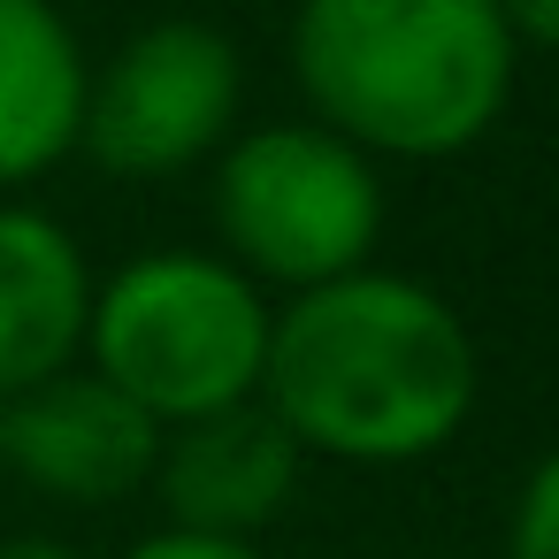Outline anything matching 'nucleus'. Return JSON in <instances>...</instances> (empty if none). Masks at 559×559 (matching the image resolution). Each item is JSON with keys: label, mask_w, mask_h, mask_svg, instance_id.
<instances>
[{"label": "nucleus", "mask_w": 559, "mask_h": 559, "mask_svg": "<svg viewBox=\"0 0 559 559\" xmlns=\"http://www.w3.org/2000/svg\"><path fill=\"white\" fill-rule=\"evenodd\" d=\"M269 292L200 246H154L93 284L85 368L139 399L162 429L261 399L269 368Z\"/></svg>", "instance_id": "obj_3"}, {"label": "nucleus", "mask_w": 559, "mask_h": 559, "mask_svg": "<svg viewBox=\"0 0 559 559\" xmlns=\"http://www.w3.org/2000/svg\"><path fill=\"white\" fill-rule=\"evenodd\" d=\"M215 230L223 261H238L261 292H314L330 276L368 269L383 238V177L376 154L322 123H261L230 131L215 154Z\"/></svg>", "instance_id": "obj_4"}, {"label": "nucleus", "mask_w": 559, "mask_h": 559, "mask_svg": "<svg viewBox=\"0 0 559 559\" xmlns=\"http://www.w3.org/2000/svg\"><path fill=\"white\" fill-rule=\"evenodd\" d=\"M85 85L93 62L55 0H0V200L78 154Z\"/></svg>", "instance_id": "obj_9"}, {"label": "nucleus", "mask_w": 559, "mask_h": 559, "mask_svg": "<svg viewBox=\"0 0 559 559\" xmlns=\"http://www.w3.org/2000/svg\"><path fill=\"white\" fill-rule=\"evenodd\" d=\"M246 100V62L215 24L169 16L131 32L85 85V131L78 154L108 177L154 185L215 162L238 131Z\"/></svg>", "instance_id": "obj_5"}, {"label": "nucleus", "mask_w": 559, "mask_h": 559, "mask_svg": "<svg viewBox=\"0 0 559 559\" xmlns=\"http://www.w3.org/2000/svg\"><path fill=\"white\" fill-rule=\"evenodd\" d=\"M0 483H9V475H0Z\"/></svg>", "instance_id": "obj_14"}, {"label": "nucleus", "mask_w": 559, "mask_h": 559, "mask_svg": "<svg viewBox=\"0 0 559 559\" xmlns=\"http://www.w3.org/2000/svg\"><path fill=\"white\" fill-rule=\"evenodd\" d=\"M0 559H78L62 536H0Z\"/></svg>", "instance_id": "obj_13"}, {"label": "nucleus", "mask_w": 559, "mask_h": 559, "mask_svg": "<svg viewBox=\"0 0 559 559\" xmlns=\"http://www.w3.org/2000/svg\"><path fill=\"white\" fill-rule=\"evenodd\" d=\"M299 467H307L299 437L261 399H238L223 414H200V421L162 429L154 490L169 506V528H200V536L253 544L269 521H284V506L299 490Z\"/></svg>", "instance_id": "obj_7"}, {"label": "nucleus", "mask_w": 559, "mask_h": 559, "mask_svg": "<svg viewBox=\"0 0 559 559\" xmlns=\"http://www.w3.org/2000/svg\"><path fill=\"white\" fill-rule=\"evenodd\" d=\"M498 9H506L513 39H528V47L559 55V0H498Z\"/></svg>", "instance_id": "obj_12"}, {"label": "nucleus", "mask_w": 559, "mask_h": 559, "mask_svg": "<svg viewBox=\"0 0 559 559\" xmlns=\"http://www.w3.org/2000/svg\"><path fill=\"white\" fill-rule=\"evenodd\" d=\"M154 460L162 421L85 360L0 399V475L55 506H123L154 483Z\"/></svg>", "instance_id": "obj_6"}, {"label": "nucleus", "mask_w": 559, "mask_h": 559, "mask_svg": "<svg viewBox=\"0 0 559 559\" xmlns=\"http://www.w3.org/2000/svg\"><path fill=\"white\" fill-rule=\"evenodd\" d=\"M93 261L32 200H0V399H16L85 360Z\"/></svg>", "instance_id": "obj_8"}, {"label": "nucleus", "mask_w": 559, "mask_h": 559, "mask_svg": "<svg viewBox=\"0 0 559 559\" xmlns=\"http://www.w3.org/2000/svg\"><path fill=\"white\" fill-rule=\"evenodd\" d=\"M506 559H559V444L528 467V483L506 513Z\"/></svg>", "instance_id": "obj_10"}, {"label": "nucleus", "mask_w": 559, "mask_h": 559, "mask_svg": "<svg viewBox=\"0 0 559 559\" xmlns=\"http://www.w3.org/2000/svg\"><path fill=\"white\" fill-rule=\"evenodd\" d=\"M513 24L498 0H299L292 78L322 131L391 162L483 146L513 100Z\"/></svg>", "instance_id": "obj_2"}, {"label": "nucleus", "mask_w": 559, "mask_h": 559, "mask_svg": "<svg viewBox=\"0 0 559 559\" xmlns=\"http://www.w3.org/2000/svg\"><path fill=\"white\" fill-rule=\"evenodd\" d=\"M123 559H261V544H238V536H200V528H154V536H139Z\"/></svg>", "instance_id": "obj_11"}, {"label": "nucleus", "mask_w": 559, "mask_h": 559, "mask_svg": "<svg viewBox=\"0 0 559 559\" xmlns=\"http://www.w3.org/2000/svg\"><path fill=\"white\" fill-rule=\"evenodd\" d=\"M475 391L483 360L460 307L376 261L292 292L269 322L261 406L299 437V452L414 467L467 429Z\"/></svg>", "instance_id": "obj_1"}]
</instances>
